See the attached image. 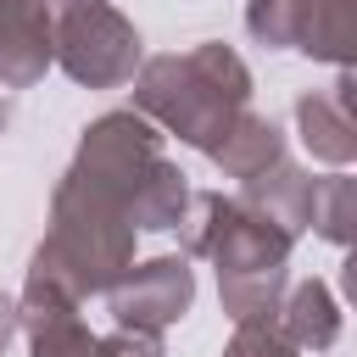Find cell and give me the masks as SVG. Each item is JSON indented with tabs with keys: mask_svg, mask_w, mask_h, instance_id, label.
<instances>
[{
	"mask_svg": "<svg viewBox=\"0 0 357 357\" xmlns=\"http://www.w3.org/2000/svg\"><path fill=\"white\" fill-rule=\"evenodd\" d=\"M28 335H33V357H95V340L84 335V324L73 318V307L33 312L28 318Z\"/></svg>",
	"mask_w": 357,
	"mask_h": 357,
	"instance_id": "obj_8",
	"label": "cell"
},
{
	"mask_svg": "<svg viewBox=\"0 0 357 357\" xmlns=\"http://www.w3.org/2000/svg\"><path fill=\"white\" fill-rule=\"evenodd\" d=\"M212 156H218L234 178H257V173H268V167L279 162V128L262 123V117H234Z\"/></svg>",
	"mask_w": 357,
	"mask_h": 357,
	"instance_id": "obj_6",
	"label": "cell"
},
{
	"mask_svg": "<svg viewBox=\"0 0 357 357\" xmlns=\"http://www.w3.org/2000/svg\"><path fill=\"white\" fill-rule=\"evenodd\" d=\"M0 128H6V106H0Z\"/></svg>",
	"mask_w": 357,
	"mask_h": 357,
	"instance_id": "obj_13",
	"label": "cell"
},
{
	"mask_svg": "<svg viewBox=\"0 0 357 357\" xmlns=\"http://www.w3.org/2000/svg\"><path fill=\"white\" fill-rule=\"evenodd\" d=\"M190 296H195V279L178 257H156V262L134 268L123 284H112V307L128 329H162V324L184 318Z\"/></svg>",
	"mask_w": 357,
	"mask_h": 357,
	"instance_id": "obj_3",
	"label": "cell"
},
{
	"mask_svg": "<svg viewBox=\"0 0 357 357\" xmlns=\"http://www.w3.org/2000/svg\"><path fill=\"white\" fill-rule=\"evenodd\" d=\"M162 67H167L184 89H173V84L151 67L145 84H139V106L156 112V117H162L173 134H184L190 145L218 151V139L229 134V123L240 117V106H245V95H251L245 67H240L223 45H201L195 56H167Z\"/></svg>",
	"mask_w": 357,
	"mask_h": 357,
	"instance_id": "obj_1",
	"label": "cell"
},
{
	"mask_svg": "<svg viewBox=\"0 0 357 357\" xmlns=\"http://www.w3.org/2000/svg\"><path fill=\"white\" fill-rule=\"evenodd\" d=\"M223 357H290V340L268 318H251V324H240V335H234V346Z\"/></svg>",
	"mask_w": 357,
	"mask_h": 357,
	"instance_id": "obj_10",
	"label": "cell"
},
{
	"mask_svg": "<svg viewBox=\"0 0 357 357\" xmlns=\"http://www.w3.org/2000/svg\"><path fill=\"white\" fill-rule=\"evenodd\" d=\"M95 357H162V340H156V329H117L112 340H100L95 346Z\"/></svg>",
	"mask_w": 357,
	"mask_h": 357,
	"instance_id": "obj_11",
	"label": "cell"
},
{
	"mask_svg": "<svg viewBox=\"0 0 357 357\" xmlns=\"http://www.w3.org/2000/svg\"><path fill=\"white\" fill-rule=\"evenodd\" d=\"M351 84L340 78L335 95H307L301 100V128H307V145L329 162H346L351 156Z\"/></svg>",
	"mask_w": 357,
	"mask_h": 357,
	"instance_id": "obj_4",
	"label": "cell"
},
{
	"mask_svg": "<svg viewBox=\"0 0 357 357\" xmlns=\"http://www.w3.org/2000/svg\"><path fill=\"white\" fill-rule=\"evenodd\" d=\"M11 329H17V307H11L6 296H0V346L11 340Z\"/></svg>",
	"mask_w": 357,
	"mask_h": 357,
	"instance_id": "obj_12",
	"label": "cell"
},
{
	"mask_svg": "<svg viewBox=\"0 0 357 357\" xmlns=\"http://www.w3.org/2000/svg\"><path fill=\"white\" fill-rule=\"evenodd\" d=\"M296 50L346 61V50H351V0H301V11H296Z\"/></svg>",
	"mask_w": 357,
	"mask_h": 357,
	"instance_id": "obj_5",
	"label": "cell"
},
{
	"mask_svg": "<svg viewBox=\"0 0 357 357\" xmlns=\"http://www.w3.org/2000/svg\"><path fill=\"white\" fill-rule=\"evenodd\" d=\"M335 335H340V318H335L329 290H324V284H301V290L290 296V312H284V340L324 351Z\"/></svg>",
	"mask_w": 357,
	"mask_h": 357,
	"instance_id": "obj_7",
	"label": "cell"
},
{
	"mask_svg": "<svg viewBox=\"0 0 357 357\" xmlns=\"http://www.w3.org/2000/svg\"><path fill=\"white\" fill-rule=\"evenodd\" d=\"M45 28L78 84H123L134 73L139 39L106 0H45Z\"/></svg>",
	"mask_w": 357,
	"mask_h": 357,
	"instance_id": "obj_2",
	"label": "cell"
},
{
	"mask_svg": "<svg viewBox=\"0 0 357 357\" xmlns=\"http://www.w3.org/2000/svg\"><path fill=\"white\" fill-rule=\"evenodd\" d=\"M296 11L301 0H251V33L262 45H296Z\"/></svg>",
	"mask_w": 357,
	"mask_h": 357,
	"instance_id": "obj_9",
	"label": "cell"
}]
</instances>
